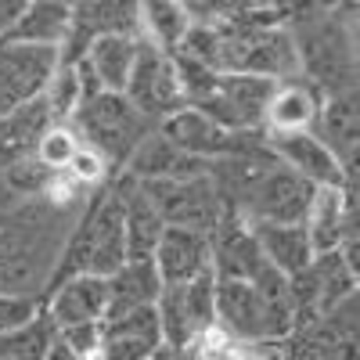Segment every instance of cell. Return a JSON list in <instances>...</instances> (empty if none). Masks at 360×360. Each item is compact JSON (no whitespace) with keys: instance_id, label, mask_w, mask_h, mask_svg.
<instances>
[{"instance_id":"cell-1","label":"cell","mask_w":360,"mask_h":360,"mask_svg":"<svg viewBox=\"0 0 360 360\" xmlns=\"http://www.w3.org/2000/svg\"><path fill=\"white\" fill-rule=\"evenodd\" d=\"M90 191L58 173L51 188L0 213V295L44 299Z\"/></svg>"},{"instance_id":"cell-2","label":"cell","mask_w":360,"mask_h":360,"mask_svg":"<svg viewBox=\"0 0 360 360\" xmlns=\"http://www.w3.org/2000/svg\"><path fill=\"white\" fill-rule=\"evenodd\" d=\"M288 37L295 47L299 76L324 98L356 94V8L307 4L288 8Z\"/></svg>"},{"instance_id":"cell-3","label":"cell","mask_w":360,"mask_h":360,"mask_svg":"<svg viewBox=\"0 0 360 360\" xmlns=\"http://www.w3.org/2000/svg\"><path fill=\"white\" fill-rule=\"evenodd\" d=\"M51 127L44 98L0 119V213L37 198L51 188L54 173L37 162V141Z\"/></svg>"},{"instance_id":"cell-4","label":"cell","mask_w":360,"mask_h":360,"mask_svg":"<svg viewBox=\"0 0 360 360\" xmlns=\"http://www.w3.org/2000/svg\"><path fill=\"white\" fill-rule=\"evenodd\" d=\"M69 127H72V134L79 137L83 148H90L94 155H101L108 162L112 173H123L127 159L137 152V144L155 130V123H148L123 94L90 98L86 105L76 108Z\"/></svg>"},{"instance_id":"cell-5","label":"cell","mask_w":360,"mask_h":360,"mask_svg":"<svg viewBox=\"0 0 360 360\" xmlns=\"http://www.w3.org/2000/svg\"><path fill=\"white\" fill-rule=\"evenodd\" d=\"M217 328L242 342H281L292 328L295 314L288 303H270L256 292L252 281H220L213 299Z\"/></svg>"},{"instance_id":"cell-6","label":"cell","mask_w":360,"mask_h":360,"mask_svg":"<svg viewBox=\"0 0 360 360\" xmlns=\"http://www.w3.org/2000/svg\"><path fill=\"white\" fill-rule=\"evenodd\" d=\"M213 299H217L213 270H205V274H198L195 281H184V285H162V292L155 299L162 346L184 353L198 335H205L209 328H217Z\"/></svg>"},{"instance_id":"cell-7","label":"cell","mask_w":360,"mask_h":360,"mask_svg":"<svg viewBox=\"0 0 360 360\" xmlns=\"http://www.w3.org/2000/svg\"><path fill=\"white\" fill-rule=\"evenodd\" d=\"M169 144H176L184 155L198 159V162H220V159H234V155H249L266 148V134H238V130H224L220 123H213L205 112L198 108H180L169 119L155 127Z\"/></svg>"},{"instance_id":"cell-8","label":"cell","mask_w":360,"mask_h":360,"mask_svg":"<svg viewBox=\"0 0 360 360\" xmlns=\"http://www.w3.org/2000/svg\"><path fill=\"white\" fill-rule=\"evenodd\" d=\"M141 188L152 198L155 213L162 217L166 227H184V231H198L209 238L224 213V202L217 195V184L209 180V173L188 176V180H162V184H141Z\"/></svg>"},{"instance_id":"cell-9","label":"cell","mask_w":360,"mask_h":360,"mask_svg":"<svg viewBox=\"0 0 360 360\" xmlns=\"http://www.w3.org/2000/svg\"><path fill=\"white\" fill-rule=\"evenodd\" d=\"M141 40V37H137ZM123 98L148 119V123H162L173 112L184 108V98H180V83H176V69H173V54H162L152 44H137V58L130 79L123 86Z\"/></svg>"},{"instance_id":"cell-10","label":"cell","mask_w":360,"mask_h":360,"mask_svg":"<svg viewBox=\"0 0 360 360\" xmlns=\"http://www.w3.org/2000/svg\"><path fill=\"white\" fill-rule=\"evenodd\" d=\"M274 86H278L274 79H263V76L220 72L213 94L198 105V112H205L224 130L263 134V115H266V101L274 94Z\"/></svg>"},{"instance_id":"cell-11","label":"cell","mask_w":360,"mask_h":360,"mask_svg":"<svg viewBox=\"0 0 360 360\" xmlns=\"http://www.w3.org/2000/svg\"><path fill=\"white\" fill-rule=\"evenodd\" d=\"M54 69H58V51L0 40V119L44 98Z\"/></svg>"},{"instance_id":"cell-12","label":"cell","mask_w":360,"mask_h":360,"mask_svg":"<svg viewBox=\"0 0 360 360\" xmlns=\"http://www.w3.org/2000/svg\"><path fill=\"white\" fill-rule=\"evenodd\" d=\"M314 191L317 188H310L307 180H299L274 159L234 213L245 217L249 224H303Z\"/></svg>"},{"instance_id":"cell-13","label":"cell","mask_w":360,"mask_h":360,"mask_svg":"<svg viewBox=\"0 0 360 360\" xmlns=\"http://www.w3.org/2000/svg\"><path fill=\"white\" fill-rule=\"evenodd\" d=\"M209 263H213V274L220 281H252L266 266L252 224L227 205H224L213 234H209Z\"/></svg>"},{"instance_id":"cell-14","label":"cell","mask_w":360,"mask_h":360,"mask_svg":"<svg viewBox=\"0 0 360 360\" xmlns=\"http://www.w3.org/2000/svg\"><path fill=\"white\" fill-rule=\"evenodd\" d=\"M307 242L314 256L339 252L349 238H356V184L353 188H317L303 217Z\"/></svg>"},{"instance_id":"cell-15","label":"cell","mask_w":360,"mask_h":360,"mask_svg":"<svg viewBox=\"0 0 360 360\" xmlns=\"http://www.w3.org/2000/svg\"><path fill=\"white\" fill-rule=\"evenodd\" d=\"M266 148L285 169H292L310 188H353L356 173H349L314 134H288V137H266Z\"/></svg>"},{"instance_id":"cell-16","label":"cell","mask_w":360,"mask_h":360,"mask_svg":"<svg viewBox=\"0 0 360 360\" xmlns=\"http://www.w3.org/2000/svg\"><path fill=\"white\" fill-rule=\"evenodd\" d=\"M44 310L54 332L76 324H105L108 321V281L105 278H65L44 295Z\"/></svg>"},{"instance_id":"cell-17","label":"cell","mask_w":360,"mask_h":360,"mask_svg":"<svg viewBox=\"0 0 360 360\" xmlns=\"http://www.w3.org/2000/svg\"><path fill=\"white\" fill-rule=\"evenodd\" d=\"M324 105V94L317 86H310L303 76L281 79L274 86V94L266 101L263 115V134L266 137H288V134H310L317 123V112Z\"/></svg>"},{"instance_id":"cell-18","label":"cell","mask_w":360,"mask_h":360,"mask_svg":"<svg viewBox=\"0 0 360 360\" xmlns=\"http://www.w3.org/2000/svg\"><path fill=\"white\" fill-rule=\"evenodd\" d=\"M159 349H162V332L155 307H141L105 321L98 360H152Z\"/></svg>"},{"instance_id":"cell-19","label":"cell","mask_w":360,"mask_h":360,"mask_svg":"<svg viewBox=\"0 0 360 360\" xmlns=\"http://www.w3.org/2000/svg\"><path fill=\"white\" fill-rule=\"evenodd\" d=\"M209 173V162H198L191 155H184L176 144H169L159 130H152L137 152L127 159L123 176L137 180V184H162V180H188V176H202Z\"/></svg>"},{"instance_id":"cell-20","label":"cell","mask_w":360,"mask_h":360,"mask_svg":"<svg viewBox=\"0 0 360 360\" xmlns=\"http://www.w3.org/2000/svg\"><path fill=\"white\" fill-rule=\"evenodd\" d=\"M152 263L159 270L162 285L195 281L198 274L213 270V263H209V238L198 234V231H184V227H166L159 234V245L152 252Z\"/></svg>"},{"instance_id":"cell-21","label":"cell","mask_w":360,"mask_h":360,"mask_svg":"<svg viewBox=\"0 0 360 360\" xmlns=\"http://www.w3.org/2000/svg\"><path fill=\"white\" fill-rule=\"evenodd\" d=\"M328 152H332L349 173H356V144H360V105L356 94H335L324 98L317 123L310 130Z\"/></svg>"},{"instance_id":"cell-22","label":"cell","mask_w":360,"mask_h":360,"mask_svg":"<svg viewBox=\"0 0 360 360\" xmlns=\"http://www.w3.org/2000/svg\"><path fill=\"white\" fill-rule=\"evenodd\" d=\"M115 188H119V202H123V231H127V259H152L159 234L166 231L162 217L155 213L152 198L144 195V188L137 180L115 173Z\"/></svg>"},{"instance_id":"cell-23","label":"cell","mask_w":360,"mask_h":360,"mask_svg":"<svg viewBox=\"0 0 360 360\" xmlns=\"http://www.w3.org/2000/svg\"><path fill=\"white\" fill-rule=\"evenodd\" d=\"M69 25H72V4H54V0H44V4H22V11H18V18L8 29L4 40L62 51V44L69 40Z\"/></svg>"},{"instance_id":"cell-24","label":"cell","mask_w":360,"mask_h":360,"mask_svg":"<svg viewBox=\"0 0 360 360\" xmlns=\"http://www.w3.org/2000/svg\"><path fill=\"white\" fill-rule=\"evenodd\" d=\"M105 281H108V321L141 307H155V299L162 292L159 270L152 259H127Z\"/></svg>"},{"instance_id":"cell-25","label":"cell","mask_w":360,"mask_h":360,"mask_svg":"<svg viewBox=\"0 0 360 360\" xmlns=\"http://www.w3.org/2000/svg\"><path fill=\"white\" fill-rule=\"evenodd\" d=\"M137 44L141 40L134 33H112V37H101L90 44L79 62H86V69L94 72L105 94H123L130 69H134V58H137Z\"/></svg>"},{"instance_id":"cell-26","label":"cell","mask_w":360,"mask_h":360,"mask_svg":"<svg viewBox=\"0 0 360 360\" xmlns=\"http://www.w3.org/2000/svg\"><path fill=\"white\" fill-rule=\"evenodd\" d=\"M256 231V242L263 259L278 270L285 278L303 274L314 259V249L307 242V231L303 224H252Z\"/></svg>"},{"instance_id":"cell-27","label":"cell","mask_w":360,"mask_h":360,"mask_svg":"<svg viewBox=\"0 0 360 360\" xmlns=\"http://www.w3.org/2000/svg\"><path fill=\"white\" fill-rule=\"evenodd\" d=\"M188 33L191 15L184 4H137V37L162 54H176Z\"/></svg>"},{"instance_id":"cell-28","label":"cell","mask_w":360,"mask_h":360,"mask_svg":"<svg viewBox=\"0 0 360 360\" xmlns=\"http://www.w3.org/2000/svg\"><path fill=\"white\" fill-rule=\"evenodd\" d=\"M307 274H310V285H314V295H317V314H328L332 307H339L342 299L356 295V270L339 252L314 256Z\"/></svg>"},{"instance_id":"cell-29","label":"cell","mask_w":360,"mask_h":360,"mask_svg":"<svg viewBox=\"0 0 360 360\" xmlns=\"http://www.w3.org/2000/svg\"><path fill=\"white\" fill-rule=\"evenodd\" d=\"M54 324L47 317V310H40L29 324L15 328V332L0 335V360H44L51 342H54Z\"/></svg>"},{"instance_id":"cell-30","label":"cell","mask_w":360,"mask_h":360,"mask_svg":"<svg viewBox=\"0 0 360 360\" xmlns=\"http://www.w3.org/2000/svg\"><path fill=\"white\" fill-rule=\"evenodd\" d=\"M44 105L51 112V123H69L76 115V108L83 105V94H79V76H76V65H65L58 62L47 90H44Z\"/></svg>"},{"instance_id":"cell-31","label":"cell","mask_w":360,"mask_h":360,"mask_svg":"<svg viewBox=\"0 0 360 360\" xmlns=\"http://www.w3.org/2000/svg\"><path fill=\"white\" fill-rule=\"evenodd\" d=\"M79 137L72 134V127L69 123H51L44 134H40V141H37V162L47 169V173H65L69 169V162L76 159V152H79Z\"/></svg>"},{"instance_id":"cell-32","label":"cell","mask_w":360,"mask_h":360,"mask_svg":"<svg viewBox=\"0 0 360 360\" xmlns=\"http://www.w3.org/2000/svg\"><path fill=\"white\" fill-rule=\"evenodd\" d=\"M44 310V299L33 295H0V335L15 332V328L29 324Z\"/></svg>"},{"instance_id":"cell-33","label":"cell","mask_w":360,"mask_h":360,"mask_svg":"<svg viewBox=\"0 0 360 360\" xmlns=\"http://www.w3.org/2000/svg\"><path fill=\"white\" fill-rule=\"evenodd\" d=\"M101 332H105V324H76V328H62L58 339H62L79 360H98V353H101Z\"/></svg>"},{"instance_id":"cell-34","label":"cell","mask_w":360,"mask_h":360,"mask_svg":"<svg viewBox=\"0 0 360 360\" xmlns=\"http://www.w3.org/2000/svg\"><path fill=\"white\" fill-rule=\"evenodd\" d=\"M18 11H22V4H0V40L8 37V29L15 25Z\"/></svg>"},{"instance_id":"cell-35","label":"cell","mask_w":360,"mask_h":360,"mask_svg":"<svg viewBox=\"0 0 360 360\" xmlns=\"http://www.w3.org/2000/svg\"><path fill=\"white\" fill-rule=\"evenodd\" d=\"M44 360H79V356H76V353H72V349H69L62 339L54 335V342H51V349H47V356H44Z\"/></svg>"}]
</instances>
